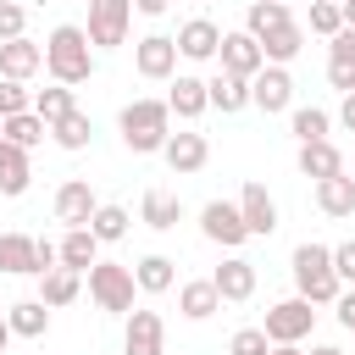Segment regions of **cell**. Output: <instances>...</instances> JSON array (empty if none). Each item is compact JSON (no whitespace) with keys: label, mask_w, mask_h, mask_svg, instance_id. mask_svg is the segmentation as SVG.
I'll use <instances>...</instances> for the list:
<instances>
[{"label":"cell","mask_w":355,"mask_h":355,"mask_svg":"<svg viewBox=\"0 0 355 355\" xmlns=\"http://www.w3.org/2000/svg\"><path fill=\"white\" fill-rule=\"evenodd\" d=\"M6 322H11V333L17 338H44L50 333V305L33 294V300H11L6 305Z\"/></svg>","instance_id":"cell-26"},{"label":"cell","mask_w":355,"mask_h":355,"mask_svg":"<svg viewBox=\"0 0 355 355\" xmlns=\"http://www.w3.org/2000/svg\"><path fill=\"white\" fill-rule=\"evenodd\" d=\"M294 161H300V172H305V178H316V183H322V178H338V172H344V150H338L333 139L300 144V155H294Z\"/></svg>","instance_id":"cell-24"},{"label":"cell","mask_w":355,"mask_h":355,"mask_svg":"<svg viewBox=\"0 0 355 355\" xmlns=\"http://www.w3.org/2000/svg\"><path fill=\"white\" fill-rule=\"evenodd\" d=\"M133 294H139L133 266H116V261H94V266H89V300H94L105 316H128V311H133Z\"/></svg>","instance_id":"cell-4"},{"label":"cell","mask_w":355,"mask_h":355,"mask_svg":"<svg viewBox=\"0 0 355 355\" xmlns=\"http://www.w3.org/2000/svg\"><path fill=\"white\" fill-rule=\"evenodd\" d=\"M338 11H344V28H355V0H344Z\"/></svg>","instance_id":"cell-47"},{"label":"cell","mask_w":355,"mask_h":355,"mask_svg":"<svg viewBox=\"0 0 355 355\" xmlns=\"http://www.w3.org/2000/svg\"><path fill=\"white\" fill-rule=\"evenodd\" d=\"M311 355H344V349H338V344H316Z\"/></svg>","instance_id":"cell-49"},{"label":"cell","mask_w":355,"mask_h":355,"mask_svg":"<svg viewBox=\"0 0 355 355\" xmlns=\"http://www.w3.org/2000/svg\"><path fill=\"white\" fill-rule=\"evenodd\" d=\"M283 6H288V0H283Z\"/></svg>","instance_id":"cell-54"},{"label":"cell","mask_w":355,"mask_h":355,"mask_svg":"<svg viewBox=\"0 0 355 355\" xmlns=\"http://www.w3.org/2000/svg\"><path fill=\"white\" fill-rule=\"evenodd\" d=\"M333 272H338V283H344V288H355V239L333 244Z\"/></svg>","instance_id":"cell-42"},{"label":"cell","mask_w":355,"mask_h":355,"mask_svg":"<svg viewBox=\"0 0 355 355\" xmlns=\"http://www.w3.org/2000/svg\"><path fill=\"white\" fill-rule=\"evenodd\" d=\"M0 316H6V305H0Z\"/></svg>","instance_id":"cell-50"},{"label":"cell","mask_w":355,"mask_h":355,"mask_svg":"<svg viewBox=\"0 0 355 355\" xmlns=\"http://www.w3.org/2000/svg\"><path fill=\"white\" fill-rule=\"evenodd\" d=\"M78 294H83V272H67V266H55V272H44V277H39V300H44L50 311L72 305Z\"/></svg>","instance_id":"cell-32"},{"label":"cell","mask_w":355,"mask_h":355,"mask_svg":"<svg viewBox=\"0 0 355 355\" xmlns=\"http://www.w3.org/2000/svg\"><path fill=\"white\" fill-rule=\"evenodd\" d=\"M122 355H166V322H161V311H128V322H122Z\"/></svg>","instance_id":"cell-10"},{"label":"cell","mask_w":355,"mask_h":355,"mask_svg":"<svg viewBox=\"0 0 355 355\" xmlns=\"http://www.w3.org/2000/svg\"><path fill=\"white\" fill-rule=\"evenodd\" d=\"M22 111H33V89L17 83V78H0V122L6 116H22Z\"/></svg>","instance_id":"cell-38"},{"label":"cell","mask_w":355,"mask_h":355,"mask_svg":"<svg viewBox=\"0 0 355 355\" xmlns=\"http://www.w3.org/2000/svg\"><path fill=\"white\" fill-rule=\"evenodd\" d=\"M11 338H17V333H11V322H6V316H0V355H6V349H11Z\"/></svg>","instance_id":"cell-46"},{"label":"cell","mask_w":355,"mask_h":355,"mask_svg":"<svg viewBox=\"0 0 355 355\" xmlns=\"http://www.w3.org/2000/svg\"><path fill=\"white\" fill-rule=\"evenodd\" d=\"M33 111L55 128L61 116H72V111H78V100H72V89H67V83H50V89H33Z\"/></svg>","instance_id":"cell-34"},{"label":"cell","mask_w":355,"mask_h":355,"mask_svg":"<svg viewBox=\"0 0 355 355\" xmlns=\"http://www.w3.org/2000/svg\"><path fill=\"white\" fill-rule=\"evenodd\" d=\"M338 6H344V0H338Z\"/></svg>","instance_id":"cell-52"},{"label":"cell","mask_w":355,"mask_h":355,"mask_svg":"<svg viewBox=\"0 0 355 355\" xmlns=\"http://www.w3.org/2000/svg\"><path fill=\"white\" fill-rule=\"evenodd\" d=\"M44 72H50V83H67V89H78V83L94 78V44H89V33L78 22L50 28V39H44Z\"/></svg>","instance_id":"cell-1"},{"label":"cell","mask_w":355,"mask_h":355,"mask_svg":"<svg viewBox=\"0 0 355 355\" xmlns=\"http://www.w3.org/2000/svg\"><path fill=\"white\" fill-rule=\"evenodd\" d=\"M311 327H316V305H311L305 294H288V300L266 305V322H261V333H266L272 344H305Z\"/></svg>","instance_id":"cell-5"},{"label":"cell","mask_w":355,"mask_h":355,"mask_svg":"<svg viewBox=\"0 0 355 355\" xmlns=\"http://www.w3.org/2000/svg\"><path fill=\"white\" fill-rule=\"evenodd\" d=\"M294 283H300V294L311 300V305H338V294H344V283H338V272H333V244H316V239H305V244H294Z\"/></svg>","instance_id":"cell-3"},{"label":"cell","mask_w":355,"mask_h":355,"mask_svg":"<svg viewBox=\"0 0 355 355\" xmlns=\"http://www.w3.org/2000/svg\"><path fill=\"white\" fill-rule=\"evenodd\" d=\"M272 355H305L300 344H272Z\"/></svg>","instance_id":"cell-48"},{"label":"cell","mask_w":355,"mask_h":355,"mask_svg":"<svg viewBox=\"0 0 355 355\" xmlns=\"http://www.w3.org/2000/svg\"><path fill=\"white\" fill-rule=\"evenodd\" d=\"M205 89H211V105H216L222 116H233V111L250 105V78H233V72H222V67L205 78Z\"/></svg>","instance_id":"cell-28"},{"label":"cell","mask_w":355,"mask_h":355,"mask_svg":"<svg viewBox=\"0 0 355 355\" xmlns=\"http://www.w3.org/2000/svg\"><path fill=\"white\" fill-rule=\"evenodd\" d=\"M338 128H344V133H355V94H344V100H338Z\"/></svg>","instance_id":"cell-44"},{"label":"cell","mask_w":355,"mask_h":355,"mask_svg":"<svg viewBox=\"0 0 355 355\" xmlns=\"http://www.w3.org/2000/svg\"><path fill=\"white\" fill-rule=\"evenodd\" d=\"M166 6H172V0H133V11H139V17H161Z\"/></svg>","instance_id":"cell-45"},{"label":"cell","mask_w":355,"mask_h":355,"mask_svg":"<svg viewBox=\"0 0 355 355\" xmlns=\"http://www.w3.org/2000/svg\"><path fill=\"white\" fill-rule=\"evenodd\" d=\"M227 355H272V338H266L261 327H239V333L227 338Z\"/></svg>","instance_id":"cell-40"},{"label":"cell","mask_w":355,"mask_h":355,"mask_svg":"<svg viewBox=\"0 0 355 355\" xmlns=\"http://www.w3.org/2000/svg\"><path fill=\"white\" fill-rule=\"evenodd\" d=\"M250 105H261L266 116L288 111V105H294V78H288V67H261L255 83H250Z\"/></svg>","instance_id":"cell-11"},{"label":"cell","mask_w":355,"mask_h":355,"mask_svg":"<svg viewBox=\"0 0 355 355\" xmlns=\"http://www.w3.org/2000/svg\"><path fill=\"white\" fill-rule=\"evenodd\" d=\"M39 67H44V44H33L28 33L0 44V78H17V83H28Z\"/></svg>","instance_id":"cell-18"},{"label":"cell","mask_w":355,"mask_h":355,"mask_svg":"<svg viewBox=\"0 0 355 355\" xmlns=\"http://www.w3.org/2000/svg\"><path fill=\"white\" fill-rule=\"evenodd\" d=\"M28 183H33L28 150H17V144H6V139H0V194H6V200H17V194H28Z\"/></svg>","instance_id":"cell-30"},{"label":"cell","mask_w":355,"mask_h":355,"mask_svg":"<svg viewBox=\"0 0 355 355\" xmlns=\"http://www.w3.org/2000/svg\"><path fill=\"white\" fill-rule=\"evenodd\" d=\"M333 311H338V322H344V333H349V327H355V288H344Z\"/></svg>","instance_id":"cell-43"},{"label":"cell","mask_w":355,"mask_h":355,"mask_svg":"<svg viewBox=\"0 0 355 355\" xmlns=\"http://www.w3.org/2000/svg\"><path fill=\"white\" fill-rule=\"evenodd\" d=\"M288 17H294V11H288L283 0H255V6L244 11V33H255V39H261V33H272V28H283Z\"/></svg>","instance_id":"cell-35"},{"label":"cell","mask_w":355,"mask_h":355,"mask_svg":"<svg viewBox=\"0 0 355 355\" xmlns=\"http://www.w3.org/2000/svg\"><path fill=\"white\" fill-rule=\"evenodd\" d=\"M311 33H322V39L344 33V11H338V0H311Z\"/></svg>","instance_id":"cell-39"},{"label":"cell","mask_w":355,"mask_h":355,"mask_svg":"<svg viewBox=\"0 0 355 355\" xmlns=\"http://www.w3.org/2000/svg\"><path fill=\"white\" fill-rule=\"evenodd\" d=\"M133 72L150 83H172L178 78V39L172 33H144L133 44Z\"/></svg>","instance_id":"cell-7"},{"label":"cell","mask_w":355,"mask_h":355,"mask_svg":"<svg viewBox=\"0 0 355 355\" xmlns=\"http://www.w3.org/2000/svg\"><path fill=\"white\" fill-rule=\"evenodd\" d=\"M133 283H139V294H166L178 283V261L172 255H139L133 261Z\"/></svg>","instance_id":"cell-29"},{"label":"cell","mask_w":355,"mask_h":355,"mask_svg":"<svg viewBox=\"0 0 355 355\" xmlns=\"http://www.w3.org/2000/svg\"><path fill=\"white\" fill-rule=\"evenodd\" d=\"M200 233H205L211 244H222V250H239V244L250 239V227H244V216H239V200H205V205H200Z\"/></svg>","instance_id":"cell-8"},{"label":"cell","mask_w":355,"mask_h":355,"mask_svg":"<svg viewBox=\"0 0 355 355\" xmlns=\"http://www.w3.org/2000/svg\"><path fill=\"white\" fill-rule=\"evenodd\" d=\"M116 128H122V144L133 155H161L172 139V105L166 100H128Z\"/></svg>","instance_id":"cell-2"},{"label":"cell","mask_w":355,"mask_h":355,"mask_svg":"<svg viewBox=\"0 0 355 355\" xmlns=\"http://www.w3.org/2000/svg\"><path fill=\"white\" fill-rule=\"evenodd\" d=\"M55 255H61V266H67V272H83V277H89V266L100 261V239H94L89 227H67V233H61V244H55Z\"/></svg>","instance_id":"cell-22"},{"label":"cell","mask_w":355,"mask_h":355,"mask_svg":"<svg viewBox=\"0 0 355 355\" xmlns=\"http://www.w3.org/2000/svg\"><path fill=\"white\" fill-rule=\"evenodd\" d=\"M166 105H172V116H178V122L205 116V111H211V89H205V78L178 72V78H172V89H166Z\"/></svg>","instance_id":"cell-16"},{"label":"cell","mask_w":355,"mask_h":355,"mask_svg":"<svg viewBox=\"0 0 355 355\" xmlns=\"http://www.w3.org/2000/svg\"><path fill=\"white\" fill-rule=\"evenodd\" d=\"M349 338H355V327H349Z\"/></svg>","instance_id":"cell-51"},{"label":"cell","mask_w":355,"mask_h":355,"mask_svg":"<svg viewBox=\"0 0 355 355\" xmlns=\"http://www.w3.org/2000/svg\"><path fill=\"white\" fill-rule=\"evenodd\" d=\"M172 39H178V55L183 61H216V50H222V28L211 17H189Z\"/></svg>","instance_id":"cell-14"},{"label":"cell","mask_w":355,"mask_h":355,"mask_svg":"<svg viewBox=\"0 0 355 355\" xmlns=\"http://www.w3.org/2000/svg\"><path fill=\"white\" fill-rule=\"evenodd\" d=\"M216 67H222V72H233V78H250V83H255V72L266 67V55H261V39H255V33H244V28L222 33Z\"/></svg>","instance_id":"cell-9"},{"label":"cell","mask_w":355,"mask_h":355,"mask_svg":"<svg viewBox=\"0 0 355 355\" xmlns=\"http://www.w3.org/2000/svg\"><path fill=\"white\" fill-rule=\"evenodd\" d=\"M305 50V28L288 17L283 28H272V33H261V55H266V67H288L294 55Z\"/></svg>","instance_id":"cell-23"},{"label":"cell","mask_w":355,"mask_h":355,"mask_svg":"<svg viewBox=\"0 0 355 355\" xmlns=\"http://www.w3.org/2000/svg\"><path fill=\"white\" fill-rule=\"evenodd\" d=\"M178 311H183V322H211V316L222 311V294H216V283H211V277L178 283Z\"/></svg>","instance_id":"cell-20"},{"label":"cell","mask_w":355,"mask_h":355,"mask_svg":"<svg viewBox=\"0 0 355 355\" xmlns=\"http://www.w3.org/2000/svg\"><path fill=\"white\" fill-rule=\"evenodd\" d=\"M22 28H28V6L22 0H0V44L22 39Z\"/></svg>","instance_id":"cell-41"},{"label":"cell","mask_w":355,"mask_h":355,"mask_svg":"<svg viewBox=\"0 0 355 355\" xmlns=\"http://www.w3.org/2000/svg\"><path fill=\"white\" fill-rule=\"evenodd\" d=\"M327 83L338 94H355V28L327 39Z\"/></svg>","instance_id":"cell-19"},{"label":"cell","mask_w":355,"mask_h":355,"mask_svg":"<svg viewBox=\"0 0 355 355\" xmlns=\"http://www.w3.org/2000/svg\"><path fill=\"white\" fill-rule=\"evenodd\" d=\"M139 222L155 227V233H166V227L183 222V200L166 194V189H144V200H139Z\"/></svg>","instance_id":"cell-25"},{"label":"cell","mask_w":355,"mask_h":355,"mask_svg":"<svg viewBox=\"0 0 355 355\" xmlns=\"http://www.w3.org/2000/svg\"><path fill=\"white\" fill-rule=\"evenodd\" d=\"M128 205H100L94 211V222H89V233L100 239V244H116V239H128Z\"/></svg>","instance_id":"cell-37"},{"label":"cell","mask_w":355,"mask_h":355,"mask_svg":"<svg viewBox=\"0 0 355 355\" xmlns=\"http://www.w3.org/2000/svg\"><path fill=\"white\" fill-rule=\"evenodd\" d=\"M211 283H216V294H222V305H244L250 294H255V261H244V255H227L216 272H211Z\"/></svg>","instance_id":"cell-15"},{"label":"cell","mask_w":355,"mask_h":355,"mask_svg":"<svg viewBox=\"0 0 355 355\" xmlns=\"http://www.w3.org/2000/svg\"><path fill=\"white\" fill-rule=\"evenodd\" d=\"M161 161H166L178 178H189V172H200V166L211 161V139H205V133H194V128H189V133H172V139H166V150H161Z\"/></svg>","instance_id":"cell-17"},{"label":"cell","mask_w":355,"mask_h":355,"mask_svg":"<svg viewBox=\"0 0 355 355\" xmlns=\"http://www.w3.org/2000/svg\"><path fill=\"white\" fill-rule=\"evenodd\" d=\"M83 6H89V0H83Z\"/></svg>","instance_id":"cell-53"},{"label":"cell","mask_w":355,"mask_h":355,"mask_svg":"<svg viewBox=\"0 0 355 355\" xmlns=\"http://www.w3.org/2000/svg\"><path fill=\"white\" fill-rule=\"evenodd\" d=\"M94 211H100V200H94V189H89L83 178H67V183L55 189V222H61V227H89Z\"/></svg>","instance_id":"cell-12"},{"label":"cell","mask_w":355,"mask_h":355,"mask_svg":"<svg viewBox=\"0 0 355 355\" xmlns=\"http://www.w3.org/2000/svg\"><path fill=\"white\" fill-rule=\"evenodd\" d=\"M0 272H11V277H39V239H28V233H0Z\"/></svg>","instance_id":"cell-21"},{"label":"cell","mask_w":355,"mask_h":355,"mask_svg":"<svg viewBox=\"0 0 355 355\" xmlns=\"http://www.w3.org/2000/svg\"><path fill=\"white\" fill-rule=\"evenodd\" d=\"M239 216H244L250 239H272L277 233V200L266 194V183H244L239 189Z\"/></svg>","instance_id":"cell-13"},{"label":"cell","mask_w":355,"mask_h":355,"mask_svg":"<svg viewBox=\"0 0 355 355\" xmlns=\"http://www.w3.org/2000/svg\"><path fill=\"white\" fill-rule=\"evenodd\" d=\"M316 211L322 216H355V178L349 172H338V178H322L316 183Z\"/></svg>","instance_id":"cell-27"},{"label":"cell","mask_w":355,"mask_h":355,"mask_svg":"<svg viewBox=\"0 0 355 355\" xmlns=\"http://www.w3.org/2000/svg\"><path fill=\"white\" fill-rule=\"evenodd\" d=\"M44 133H50V122H44L39 111H22V116H6V122H0V139L17 144V150H39Z\"/></svg>","instance_id":"cell-31"},{"label":"cell","mask_w":355,"mask_h":355,"mask_svg":"<svg viewBox=\"0 0 355 355\" xmlns=\"http://www.w3.org/2000/svg\"><path fill=\"white\" fill-rule=\"evenodd\" d=\"M133 28V0H89V44L94 50H122Z\"/></svg>","instance_id":"cell-6"},{"label":"cell","mask_w":355,"mask_h":355,"mask_svg":"<svg viewBox=\"0 0 355 355\" xmlns=\"http://www.w3.org/2000/svg\"><path fill=\"white\" fill-rule=\"evenodd\" d=\"M50 139H55L61 150H72V155H78V150H89V139H94V122H89L83 111H72V116H61V122L50 128Z\"/></svg>","instance_id":"cell-36"},{"label":"cell","mask_w":355,"mask_h":355,"mask_svg":"<svg viewBox=\"0 0 355 355\" xmlns=\"http://www.w3.org/2000/svg\"><path fill=\"white\" fill-rule=\"evenodd\" d=\"M288 133H294L300 144H316V139L333 133V116H327L322 105H300V111H288Z\"/></svg>","instance_id":"cell-33"}]
</instances>
